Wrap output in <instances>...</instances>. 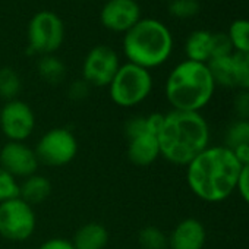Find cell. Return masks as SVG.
Listing matches in <instances>:
<instances>
[{"label": "cell", "instance_id": "3957f363", "mask_svg": "<svg viewBox=\"0 0 249 249\" xmlns=\"http://www.w3.org/2000/svg\"><path fill=\"white\" fill-rule=\"evenodd\" d=\"M215 88L207 63L185 59L169 72L164 97L172 110L201 113L213 100Z\"/></svg>", "mask_w": 249, "mask_h": 249}, {"label": "cell", "instance_id": "d6a6232c", "mask_svg": "<svg viewBox=\"0 0 249 249\" xmlns=\"http://www.w3.org/2000/svg\"><path fill=\"white\" fill-rule=\"evenodd\" d=\"M248 6H249V0H248Z\"/></svg>", "mask_w": 249, "mask_h": 249}, {"label": "cell", "instance_id": "f546056e", "mask_svg": "<svg viewBox=\"0 0 249 249\" xmlns=\"http://www.w3.org/2000/svg\"><path fill=\"white\" fill-rule=\"evenodd\" d=\"M236 191L240 195V198L249 205V164L242 166L239 179H237V185H236Z\"/></svg>", "mask_w": 249, "mask_h": 249}, {"label": "cell", "instance_id": "8fae6325", "mask_svg": "<svg viewBox=\"0 0 249 249\" xmlns=\"http://www.w3.org/2000/svg\"><path fill=\"white\" fill-rule=\"evenodd\" d=\"M0 166L19 182L38 173L40 169L34 147H30L27 142L14 141H6L0 147Z\"/></svg>", "mask_w": 249, "mask_h": 249}, {"label": "cell", "instance_id": "9c48e42d", "mask_svg": "<svg viewBox=\"0 0 249 249\" xmlns=\"http://www.w3.org/2000/svg\"><path fill=\"white\" fill-rule=\"evenodd\" d=\"M37 128L34 108L24 100L5 101L0 107V132L6 141L27 142Z\"/></svg>", "mask_w": 249, "mask_h": 249}, {"label": "cell", "instance_id": "5bb4252c", "mask_svg": "<svg viewBox=\"0 0 249 249\" xmlns=\"http://www.w3.org/2000/svg\"><path fill=\"white\" fill-rule=\"evenodd\" d=\"M126 157L137 167H148L160 159L159 135L145 131L126 140Z\"/></svg>", "mask_w": 249, "mask_h": 249}, {"label": "cell", "instance_id": "4fadbf2b", "mask_svg": "<svg viewBox=\"0 0 249 249\" xmlns=\"http://www.w3.org/2000/svg\"><path fill=\"white\" fill-rule=\"evenodd\" d=\"M167 249H204L207 229L198 218H183L173 227L170 234H167Z\"/></svg>", "mask_w": 249, "mask_h": 249}, {"label": "cell", "instance_id": "d6986e66", "mask_svg": "<svg viewBox=\"0 0 249 249\" xmlns=\"http://www.w3.org/2000/svg\"><path fill=\"white\" fill-rule=\"evenodd\" d=\"M233 56V54H231ZM231 56L214 57L207 62L210 73L215 82V87L223 88H236L234 87V72H233V59Z\"/></svg>", "mask_w": 249, "mask_h": 249}, {"label": "cell", "instance_id": "83f0119b", "mask_svg": "<svg viewBox=\"0 0 249 249\" xmlns=\"http://www.w3.org/2000/svg\"><path fill=\"white\" fill-rule=\"evenodd\" d=\"M233 111L237 119L249 120V91L239 89L233 98Z\"/></svg>", "mask_w": 249, "mask_h": 249}, {"label": "cell", "instance_id": "ffe728a7", "mask_svg": "<svg viewBox=\"0 0 249 249\" xmlns=\"http://www.w3.org/2000/svg\"><path fill=\"white\" fill-rule=\"evenodd\" d=\"M22 91V79L19 73L9 68H0V98L5 101H11L19 98Z\"/></svg>", "mask_w": 249, "mask_h": 249}, {"label": "cell", "instance_id": "ac0fdd59", "mask_svg": "<svg viewBox=\"0 0 249 249\" xmlns=\"http://www.w3.org/2000/svg\"><path fill=\"white\" fill-rule=\"evenodd\" d=\"M37 72L46 84L57 85L66 76V66L57 56L46 54L40 56L37 63Z\"/></svg>", "mask_w": 249, "mask_h": 249}, {"label": "cell", "instance_id": "4316f807", "mask_svg": "<svg viewBox=\"0 0 249 249\" xmlns=\"http://www.w3.org/2000/svg\"><path fill=\"white\" fill-rule=\"evenodd\" d=\"M233 53L234 52H233L231 43H230L226 33L213 34V37H211V57L210 59L226 57V56H231Z\"/></svg>", "mask_w": 249, "mask_h": 249}, {"label": "cell", "instance_id": "cb8c5ba5", "mask_svg": "<svg viewBox=\"0 0 249 249\" xmlns=\"http://www.w3.org/2000/svg\"><path fill=\"white\" fill-rule=\"evenodd\" d=\"M234 87L237 89L249 91V53H233Z\"/></svg>", "mask_w": 249, "mask_h": 249}, {"label": "cell", "instance_id": "277c9868", "mask_svg": "<svg viewBox=\"0 0 249 249\" xmlns=\"http://www.w3.org/2000/svg\"><path fill=\"white\" fill-rule=\"evenodd\" d=\"M122 49L129 63L151 71L170 59L173 53V36L161 21L141 18L123 34Z\"/></svg>", "mask_w": 249, "mask_h": 249}, {"label": "cell", "instance_id": "7402d4cb", "mask_svg": "<svg viewBox=\"0 0 249 249\" xmlns=\"http://www.w3.org/2000/svg\"><path fill=\"white\" fill-rule=\"evenodd\" d=\"M239 145H249V120L236 119L224 132V147L233 150Z\"/></svg>", "mask_w": 249, "mask_h": 249}, {"label": "cell", "instance_id": "ba28073f", "mask_svg": "<svg viewBox=\"0 0 249 249\" xmlns=\"http://www.w3.org/2000/svg\"><path fill=\"white\" fill-rule=\"evenodd\" d=\"M28 53L54 54L63 44L65 25L59 15L50 11L36 14L28 24Z\"/></svg>", "mask_w": 249, "mask_h": 249}, {"label": "cell", "instance_id": "6da1fadb", "mask_svg": "<svg viewBox=\"0 0 249 249\" xmlns=\"http://www.w3.org/2000/svg\"><path fill=\"white\" fill-rule=\"evenodd\" d=\"M240 170L242 166L230 148L208 145L186 166V183L196 198L215 204L236 191Z\"/></svg>", "mask_w": 249, "mask_h": 249}, {"label": "cell", "instance_id": "2e32d148", "mask_svg": "<svg viewBox=\"0 0 249 249\" xmlns=\"http://www.w3.org/2000/svg\"><path fill=\"white\" fill-rule=\"evenodd\" d=\"M53 186L47 176L36 173L19 182V198H22L30 205H41L52 195Z\"/></svg>", "mask_w": 249, "mask_h": 249}, {"label": "cell", "instance_id": "52a82bcc", "mask_svg": "<svg viewBox=\"0 0 249 249\" xmlns=\"http://www.w3.org/2000/svg\"><path fill=\"white\" fill-rule=\"evenodd\" d=\"M37 230V214L33 205L17 196L0 202V236L21 243L30 240Z\"/></svg>", "mask_w": 249, "mask_h": 249}, {"label": "cell", "instance_id": "d4e9b609", "mask_svg": "<svg viewBox=\"0 0 249 249\" xmlns=\"http://www.w3.org/2000/svg\"><path fill=\"white\" fill-rule=\"evenodd\" d=\"M201 5L198 0H172L169 3V14L178 19H189L199 14Z\"/></svg>", "mask_w": 249, "mask_h": 249}, {"label": "cell", "instance_id": "f1b7e54d", "mask_svg": "<svg viewBox=\"0 0 249 249\" xmlns=\"http://www.w3.org/2000/svg\"><path fill=\"white\" fill-rule=\"evenodd\" d=\"M89 91H91V87L82 78L71 82L69 87H68V95L73 101H82V100H85L89 95Z\"/></svg>", "mask_w": 249, "mask_h": 249}, {"label": "cell", "instance_id": "603a6c76", "mask_svg": "<svg viewBox=\"0 0 249 249\" xmlns=\"http://www.w3.org/2000/svg\"><path fill=\"white\" fill-rule=\"evenodd\" d=\"M138 245L141 249H167V234L157 226H145L138 233Z\"/></svg>", "mask_w": 249, "mask_h": 249}, {"label": "cell", "instance_id": "484cf974", "mask_svg": "<svg viewBox=\"0 0 249 249\" xmlns=\"http://www.w3.org/2000/svg\"><path fill=\"white\" fill-rule=\"evenodd\" d=\"M19 196V180L0 166V202Z\"/></svg>", "mask_w": 249, "mask_h": 249}, {"label": "cell", "instance_id": "8992f818", "mask_svg": "<svg viewBox=\"0 0 249 249\" xmlns=\"http://www.w3.org/2000/svg\"><path fill=\"white\" fill-rule=\"evenodd\" d=\"M78 150L79 144L75 134L65 126H56L46 131L34 145L38 163L50 169L71 164L76 159Z\"/></svg>", "mask_w": 249, "mask_h": 249}, {"label": "cell", "instance_id": "1f68e13d", "mask_svg": "<svg viewBox=\"0 0 249 249\" xmlns=\"http://www.w3.org/2000/svg\"><path fill=\"white\" fill-rule=\"evenodd\" d=\"M236 160L240 163V166H246L249 164V145H239L236 148L231 150Z\"/></svg>", "mask_w": 249, "mask_h": 249}, {"label": "cell", "instance_id": "7c38bea8", "mask_svg": "<svg viewBox=\"0 0 249 249\" xmlns=\"http://www.w3.org/2000/svg\"><path fill=\"white\" fill-rule=\"evenodd\" d=\"M141 18V6L137 0H107L100 12L103 27L120 34L129 31Z\"/></svg>", "mask_w": 249, "mask_h": 249}, {"label": "cell", "instance_id": "7a4b0ae2", "mask_svg": "<svg viewBox=\"0 0 249 249\" xmlns=\"http://www.w3.org/2000/svg\"><path fill=\"white\" fill-rule=\"evenodd\" d=\"M210 124L201 113L170 110L164 113L159 132L160 157L173 166L186 167L210 145Z\"/></svg>", "mask_w": 249, "mask_h": 249}, {"label": "cell", "instance_id": "9a60e30c", "mask_svg": "<svg viewBox=\"0 0 249 249\" xmlns=\"http://www.w3.org/2000/svg\"><path fill=\"white\" fill-rule=\"evenodd\" d=\"M108 239V230L104 224L89 221L75 231L71 242L75 249H106Z\"/></svg>", "mask_w": 249, "mask_h": 249}, {"label": "cell", "instance_id": "5b68a950", "mask_svg": "<svg viewBox=\"0 0 249 249\" xmlns=\"http://www.w3.org/2000/svg\"><path fill=\"white\" fill-rule=\"evenodd\" d=\"M154 79L151 71L134 63H123L108 84V97L120 108H131L142 104L153 92Z\"/></svg>", "mask_w": 249, "mask_h": 249}, {"label": "cell", "instance_id": "30bf717a", "mask_svg": "<svg viewBox=\"0 0 249 249\" xmlns=\"http://www.w3.org/2000/svg\"><path fill=\"white\" fill-rule=\"evenodd\" d=\"M120 59L114 49L106 44L92 47L84 57L81 78L92 88H107L120 68Z\"/></svg>", "mask_w": 249, "mask_h": 249}, {"label": "cell", "instance_id": "e0dca14e", "mask_svg": "<svg viewBox=\"0 0 249 249\" xmlns=\"http://www.w3.org/2000/svg\"><path fill=\"white\" fill-rule=\"evenodd\" d=\"M211 37L213 33L207 30L192 31L185 41V54L188 60L207 63L211 57Z\"/></svg>", "mask_w": 249, "mask_h": 249}, {"label": "cell", "instance_id": "44dd1931", "mask_svg": "<svg viewBox=\"0 0 249 249\" xmlns=\"http://www.w3.org/2000/svg\"><path fill=\"white\" fill-rule=\"evenodd\" d=\"M227 37L234 53H249V19L237 18L227 30Z\"/></svg>", "mask_w": 249, "mask_h": 249}, {"label": "cell", "instance_id": "4dcf8cb0", "mask_svg": "<svg viewBox=\"0 0 249 249\" xmlns=\"http://www.w3.org/2000/svg\"><path fill=\"white\" fill-rule=\"evenodd\" d=\"M37 249H75V248H73L71 239L56 236V237H50V239L44 240Z\"/></svg>", "mask_w": 249, "mask_h": 249}]
</instances>
